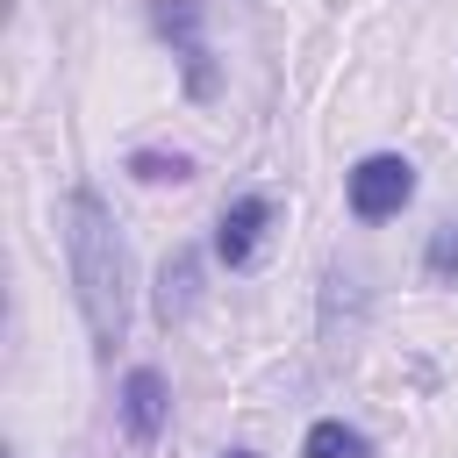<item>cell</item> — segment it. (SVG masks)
<instances>
[{"mask_svg": "<svg viewBox=\"0 0 458 458\" xmlns=\"http://www.w3.org/2000/svg\"><path fill=\"white\" fill-rule=\"evenodd\" d=\"M64 258H72V286H79V315L93 329V351H114L129 329V258H122V236H114L93 186H79L64 200Z\"/></svg>", "mask_w": 458, "mask_h": 458, "instance_id": "cell-1", "label": "cell"}, {"mask_svg": "<svg viewBox=\"0 0 458 458\" xmlns=\"http://www.w3.org/2000/svg\"><path fill=\"white\" fill-rule=\"evenodd\" d=\"M408 200H415V165H408V157L372 150V157L351 165V215H358V222H386V215H401Z\"/></svg>", "mask_w": 458, "mask_h": 458, "instance_id": "cell-2", "label": "cell"}, {"mask_svg": "<svg viewBox=\"0 0 458 458\" xmlns=\"http://www.w3.org/2000/svg\"><path fill=\"white\" fill-rule=\"evenodd\" d=\"M165 408H172L165 372H157V365H136V372L122 379V429H129L136 444H150V437L165 429Z\"/></svg>", "mask_w": 458, "mask_h": 458, "instance_id": "cell-3", "label": "cell"}, {"mask_svg": "<svg viewBox=\"0 0 458 458\" xmlns=\"http://www.w3.org/2000/svg\"><path fill=\"white\" fill-rule=\"evenodd\" d=\"M258 229H265V200H258V193L229 200V208H222V229H215V258H222V265H250Z\"/></svg>", "mask_w": 458, "mask_h": 458, "instance_id": "cell-4", "label": "cell"}, {"mask_svg": "<svg viewBox=\"0 0 458 458\" xmlns=\"http://www.w3.org/2000/svg\"><path fill=\"white\" fill-rule=\"evenodd\" d=\"M193 286H200V265H193V250H172V258H165V272H157V308H165V322L193 308Z\"/></svg>", "mask_w": 458, "mask_h": 458, "instance_id": "cell-5", "label": "cell"}, {"mask_svg": "<svg viewBox=\"0 0 458 458\" xmlns=\"http://www.w3.org/2000/svg\"><path fill=\"white\" fill-rule=\"evenodd\" d=\"M301 458H372V444L358 429H344V422H315L308 444H301Z\"/></svg>", "mask_w": 458, "mask_h": 458, "instance_id": "cell-6", "label": "cell"}, {"mask_svg": "<svg viewBox=\"0 0 458 458\" xmlns=\"http://www.w3.org/2000/svg\"><path fill=\"white\" fill-rule=\"evenodd\" d=\"M129 172H136V179H150V186H165V179H186L193 165H186V157H165V150H136V157H129Z\"/></svg>", "mask_w": 458, "mask_h": 458, "instance_id": "cell-7", "label": "cell"}, {"mask_svg": "<svg viewBox=\"0 0 458 458\" xmlns=\"http://www.w3.org/2000/svg\"><path fill=\"white\" fill-rule=\"evenodd\" d=\"M429 272H458V222L437 229V243H429Z\"/></svg>", "mask_w": 458, "mask_h": 458, "instance_id": "cell-8", "label": "cell"}, {"mask_svg": "<svg viewBox=\"0 0 458 458\" xmlns=\"http://www.w3.org/2000/svg\"><path fill=\"white\" fill-rule=\"evenodd\" d=\"M229 458H258V451H229Z\"/></svg>", "mask_w": 458, "mask_h": 458, "instance_id": "cell-9", "label": "cell"}]
</instances>
